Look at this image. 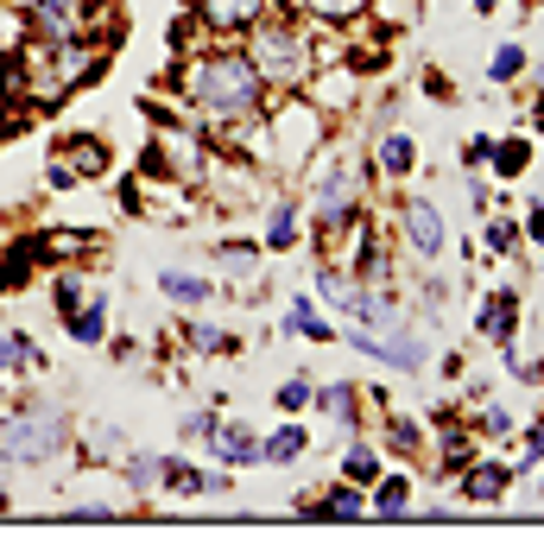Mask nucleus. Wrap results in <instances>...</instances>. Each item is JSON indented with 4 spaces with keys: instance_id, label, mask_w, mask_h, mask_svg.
Returning <instances> with one entry per match:
<instances>
[{
    "instance_id": "nucleus-1",
    "label": "nucleus",
    "mask_w": 544,
    "mask_h": 557,
    "mask_svg": "<svg viewBox=\"0 0 544 557\" xmlns=\"http://www.w3.org/2000/svg\"><path fill=\"white\" fill-rule=\"evenodd\" d=\"M171 89H177V114H190L203 134H222L235 121H254L272 102L260 70L247 64L240 45H197L190 58H171Z\"/></svg>"
},
{
    "instance_id": "nucleus-2",
    "label": "nucleus",
    "mask_w": 544,
    "mask_h": 557,
    "mask_svg": "<svg viewBox=\"0 0 544 557\" xmlns=\"http://www.w3.org/2000/svg\"><path fill=\"white\" fill-rule=\"evenodd\" d=\"M330 114H317V108L292 89V96H279V102H267V172L279 177H298L330 146Z\"/></svg>"
},
{
    "instance_id": "nucleus-3",
    "label": "nucleus",
    "mask_w": 544,
    "mask_h": 557,
    "mask_svg": "<svg viewBox=\"0 0 544 557\" xmlns=\"http://www.w3.org/2000/svg\"><path fill=\"white\" fill-rule=\"evenodd\" d=\"M70 450V412L51 399H26L20 412L0 418V462L13 469H45Z\"/></svg>"
},
{
    "instance_id": "nucleus-4",
    "label": "nucleus",
    "mask_w": 544,
    "mask_h": 557,
    "mask_svg": "<svg viewBox=\"0 0 544 557\" xmlns=\"http://www.w3.org/2000/svg\"><path fill=\"white\" fill-rule=\"evenodd\" d=\"M393 228H399V247H406L418 267H431L443 260V247H449V222H443V209L418 190V197H399L393 203Z\"/></svg>"
},
{
    "instance_id": "nucleus-5",
    "label": "nucleus",
    "mask_w": 544,
    "mask_h": 557,
    "mask_svg": "<svg viewBox=\"0 0 544 557\" xmlns=\"http://www.w3.org/2000/svg\"><path fill=\"white\" fill-rule=\"evenodd\" d=\"M279 0H184V13L203 26V38H215V45H235L254 20H267Z\"/></svg>"
},
{
    "instance_id": "nucleus-6",
    "label": "nucleus",
    "mask_w": 544,
    "mask_h": 557,
    "mask_svg": "<svg viewBox=\"0 0 544 557\" xmlns=\"http://www.w3.org/2000/svg\"><path fill=\"white\" fill-rule=\"evenodd\" d=\"M449 487L462 494V507H500L512 494V469H507V456H469L456 475H449Z\"/></svg>"
},
{
    "instance_id": "nucleus-7",
    "label": "nucleus",
    "mask_w": 544,
    "mask_h": 557,
    "mask_svg": "<svg viewBox=\"0 0 544 557\" xmlns=\"http://www.w3.org/2000/svg\"><path fill=\"white\" fill-rule=\"evenodd\" d=\"M228 487H235V469H209V462H190V456H165V487L159 494L209 500V494H228Z\"/></svg>"
},
{
    "instance_id": "nucleus-8",
    "label": "nucleus",
    "mask_w": 544,
    "mask_h": 557,
    "mask_svg": "<svg viewBox=\"0 0 544 557\" xmlns=\"http://www.w3.org/2000/svg\"><path fill=\"white\" fill-rule=\"evenodd\" d=\"M368 159H374V172L386 177V184H406V177L418 172V159H424V146H418V134H406V127H386V134H374Z\"/></svg>"
},
{
    "instance_id": "nucleus-9",
    "label": "nucleus",
    "mask_w": 544,
    "mask_h": 557,
    "mask_svg": "<svg viewBox=\"0 0 544 557\" xmlns=\"http://www.w3.org/2000/svg\"><path fill=\"white\" fill-rule=\"evenodd\" d=\"M209 462H222V469H260V431L247 418H222L215 437H209Z\"/></svg>"
},
{
    "instance_id": "nucleus-10",
    "label": "nucleus",
    "mask_w": 544,
    "mask_h": 557,
    "mask_svg": "<svg viewBox=\"0 0 544 557\" xmlns=\"http://www.w3.org/2000/svg\"><path fill=\"white\" fill-rule=\"evenodd\" d=\"M411 494H418V475H411V469H386V475L368 487V520H386V525L411 520Z\"/></svg>"
},
{
    "instance_id": "nucleus-11",
    "label": "nucleus",
    "mask_w": 544,
    "mask_h": 557,
    "mask_svg": "<svg viewBox=\"0 0 544 557\" xmlns=\"http://www.w3.org/2000/svg\"><path fill=\"white\" fill-rule=\"evenodd\" d=\"M475 336H481V343H500V348L519 336V285H500V292H487V298H481Z\"/></svg>"
},
{
    "instance_id": "nucleus-12",
    "label": "nucleus",
    "mask_w": 544,
    "mask_h": 557,
    "mask_svg": "<svg viewBox=\"0 0 544 557\" xmlns=\"http://www.w3.org/2000/svg\"><path fill=\"white\" fill-rule=\"evenodd\" d=\"M279 336H305V343H336L342 323H336L330 311H323V305H317L310 292H298V298L285 305V317H279Z\"/></svg>"
},
{
    "instance_id": "nucleus-13",
    "label": "nucleus",
    "mask_w": 544,
    "mask_h": 557,
    "mask_svg": "<svg viewBox=\"0 0 544 557\" xmlns=\"http://www.w3.org/2000/svg\"><path fill=\"white\" fill-rule=\"evenodd\" d=\"M361 406H368V393H361L355 381H330V386H317V393H310V412H323L342 437H348V431H361Z\"/></svg>"
},
{
    "instance_id": "nucleus-14",
    "label": "nucleus",
    "mask_w": 544,
    "mask_h": 557,
    "mask_svg": "<svg viewBox=\"0 0 544 557\" xmlns=\"http://www.w3.org/2000/svg\"><path fill=\"white\" fill-rule=\"evenodd\" d=\"M336 475H342V482H355V487H374L380 475H386V450H380L368 431H348V437H342Z\"/></svg>"
},
{
    "instance_id": "nucleus-15",
    "label": "nucleus",
    "mask_w": 544,
    "mask_h": 557,
    "mask_svg": "<svg viewBox=\"0 0 544 557\" xmlns=\"http://www.w3.org/2000/svg\"><path fill=\"white\" fill-rule=\"evenodd\" d=\"M310 450H317V431H310V424H298V418L272 424L267 437H260V462H267V469H292V462H305Z\"/></svg>"
},
{
    "instance_id": "nucleus-16",
    "label": "nucleus",
    "mask_w": 544,
    "mask_h": 557,
    "mask_svg": "<svg viewBox=\"0 0 544 557\" xmlns=\"http://www.w3.org/2000/svg\"><path fill=\"white\" fill-rule=\"evenodd\" d=\"M298 242H305V203L298 197H272L267 222H260V247L267 253H292Z\"/></svg>"
},
{
    "instance_id": "nucleus-17",
    "label": "nucleus",
    "mask_w": 544,
    "mask_h": 557,
    "mask_svg": "<svg viewBox=\"0 0 544 557\" xmlns=\"http://www.w3.org/2000/svg\"><path fill=\"white\" fill-rule=\"evenodd\" d=\"M177 336H184V348L203 361V355H240V336L222 323V317H177Z\"/></svg>"
},
{
    "instance_id": "nucleus-18",
    "label": "nucleus",
    "mask_w": 544,
    "mask_h": 557,
    "mask_svg": "<svg viewBox=\"0 0 544 557\" xmlns=\"http://www.w3.org/2000/svg\"><path fill=\"white\" fill-rule=\"evenodd\" d=\"M305 520H368V487H355V482H330L317 500H305Z\"/></svg>"
},
{
    "instance_id": "nucleus-19",
    "label": "nucleus",
    "mask_w": 544,
    "mask_h": 557,
    "mask_svg": "<svg viewBox=\"0 0 544 557\" xmlns=\"http://www.w3.org/2000/svg\"><path fill=\"white\" fill-rule=\"evenodd\" d=\"M51 152H58V159H64L70 172L83 177V184H89V177H108V159H114L102 134H64Z\"/></svg>"
},
{
    "instance_id": "nucleus-20",
    "label": "nucleus",
    "mask_w": 544,
    "mask_h": 557,
    "mask_svg": "<svg viewBox=\"0 0 544 557\" xmlns=\"http://www.w3.org/2000/svg\"><path fill=\"white\" fill-rule=\"evenodd\" d=\"M121 456H127V431L89 418V424H83V444H76V462H83V469H108V462H121Z\"/></svg>"
},
{
    "instance_id": "nucleus-21",
    "label": "nucleus",
    "mask_w": 544,
    "mask_h": 557,
    "mask_svg": "<svg viewBox=\"0 0 544 557\" xmlns=\"http://www.w3.org/2000/svg\"><path fill=\"white\" fill-rule=\"evenodd\" d=\"M64 330H70V343H83V348L108 343V285H96L76 311H64Z\"/></svg>"
},
{
    "instance_id": "nucleus-22",
    "label": "nucleus",
    "mask_w": 544,
    "mask_h": 557,
    "mask_svg": "<svg viewBox=\"0 0 544 557\" xmlns=\"http://www.w3.org/2000/svg\"><path fill=\"white\" fill-rule=\"evenodd\" d=\"M114 475L127 482V494H134V500H152V494L165 487V456H152V450H127L121 462H114Z\"/></svg>"
},
{
    "instance_id": "nucleus-23",
    "label": "nucleus",
    "mask_w": 544,
    "mask_h": 557,
    "mask_svg": "<svg viewBox=\"0 0 544 557\" xmlns=\"http://www.w3.org/2000/svg\"><path fill=\"white\" fill-rule=\"evenodd\" d=\"M532 152H539V134H526V127H519V134H507V139H494V152H487V172L494 177H526L532 172Z\"/></svg>"
},
{
    "instance_id": "nucleus-24",
    "label": "nucleus",
    "mask_w": 544,
    "mask_h": 557,
    "mask_svg": "<svg viewBox=\"0 0 544 557\" xmlns=\"http://www.w3.org/2000/svg\"><path fill=\"white\" fill-rule=\"evenodd\" d=\"M159 292H165L171 305H215V278L184 273V267H159Z\"/></svg>"
},
{
    "instance_id": "nucleus-25",
    "label": "nucleus",
    "mask_w": 544,
    "mask_h": 557,
    "mask_svg": "<svg viewBox=\"0 0 544 557\" xmlns=\"http://www.w3.org/2000/svg\"><path fill=\"white\" fill-rule=\"evenodd\" d=\"M532 70V51H526V38H500L494 51H487V89H507Z\"/></svg>"
},
{
    "instance_id": "nucleus-26",
    "label": "nucleus",
    "mask_w": 544,
    "mask_h": 557,
    "mask_svg": "<svg viewBox=\"0 0 544 557\" xmlns=\"http://www.w3.org/2000/svg\"><path fill=\"white\" fill-rule=\"evenodd\" d=\"M469 431H475V437H487V444H512V437H519V412H512V406H500V399L487 393V399L475 406V418H469Z\"/></svg>"
},
{
    "instance_id": "nucleus-27",
    "label": "nucleus",
    "mask_w": 544,
    "mask_h": 557,
    "mask_svg": "<svg viewBox=\"0 0 544 557\" xmlns=\"http://www.w3.org/2000/svg\"><path fill=\"white\" fill-rule=\"evenodd\" d=\"M519 247H526L519 222H512V215H500V209H487V235H481V253H487V260H512Z\"/></svg>"
},
{
    "instance_id": "nucleus-28",
    "label": "nucleus",
    "mask_w": 544,
    "mask_h": 557,
    "mask_svg": "<svg viewBox=\"0 0 544 557\" xmlns=\"http://www.w3.org/2000/svg\"><path fill=\"white\" fill-rule=\"evenodd\" d=\"M544 462V412L532 418V424H519V456H507L512 482H532V469Z\"/></svg>"
},
{
    "instance_id": "nucleus-29",
    "label": "nucleus",
    "mask_w": 544,
    "mask_h": 557,
    "mask_svg": "<svg viewBox=\"0 0 544 557\" xmlns=\"http://www.w3.org/2000/svg\"><path fill=\"white\" fill-rule=\"evenodd\" d=\"M386 418V444L380 450L386 456H424V431L431 424H418V418H393V412H380Z\"/></svg>"
},
{
    "instance_id": "nucleus-30",
    "label": "nucleus",
    "mask_w": 544,
    "mask_h": 557,
    "mask_svg": "<svg viewBox=\"0 0 544 557\" xmlns=\"http://www.w3.org/2000/svg\"><path fill=\"white\" fill-rule=\"evenodd\" d=\"M418 7L424 0H368V20H374L380 33H406L411 20H418Z\"/></svg>"
},
{
    "instance_id": "nucleus-31",
    "label": "nucleus",
    "mask_w": 544,
    "mask_h": 557,
    "mask_svg": "<svg viewBox=\"0 0 544 557\" xmlns=\"http://www.w3.org/2000/svg\"><path fill=\"white\" fill-rule=\"evenodd\" d=\"M89 292H96V285H89V273H76V267H64V273L51 278V305H58V317H64V311H76V305H83Z\"/></svg>"
},
{
    "instance_id": "nucleus-32",
    "label": "nucleus",
    "mask_w": 544,
    "mask_h": 557,
    "mask_svg": "<svg viewBox=\"0 0 544 557\" xmlns=\"http://www.w3.org/2000/svg\"><path fill=\"white\" fill-rule=\"evenodd\" d=\"M310 393H317V381H310V374H292V381L272 393V406L285 418H298V412H310Z\"/></svg>"
},
{
    "instance_id": "nucleus-33",
    "label": "nucleus",
    "mask_w": 544,
    "mask_h": 557,
    "mask_svg": "<svg viewBox=\"0 0 544 557\" xmlns=\"http://www.w3.org/2000/svg\"><path fill=\"white\" fill-rule=\"evenodd\" d=\"M215 424H222V412L197 406V412H184V418H177V437H184V444H209V437H215Z\"/></svg>"
},
{
    "instance_id": "nucleus-34",
    "label": "nucleus",
    "mask_w": 544,
    "mask_h": 557,
    "mask_svg": "<svg viewBox=\"0 0 544 557\" xmlns=\"http://www.w3.org/2000/svg\"><path fill=\"white\" fill-rule=\"evenodd\" d=\"M58 520H70V525H108V520H121V507H114V500H76V507H64Z\"/></svg>"
},
{
    "instance_id": "nucleus-35",
    "label": "nucleus",
    "mask_w": 544,
    "mask_h": 557,
    "mask_svg": "<svg viewBox=\"0 0 544 557\" xmlns=\"http://www.w3.org/2000/svg\"><path fill=\"white\" fill-rule=\"evenodd\" d=\"M507 374L519 386H544V355H519V348L507 343Z\"/></svg>"
},
{
    "instance_id": "nucleus-36",
    "label": "nucleus",
    "mask_w": 544,
    "mask_h": 557,
    "mask_svg": "<svg viewBox=\"0 0 544 557\" xmlns=\"http://www.w3.org/2000/svg\"><path fill=\"white\" fill-rule=\"evenodd\" d=\"M487 152H494V134H469L462 146H456V172H487Z\"/></svg>"
},
{
    "instance_id": "nucleus-37",
    "label": "nucleus",
    "mask_w": 544,
    "mask_h": 557,
    "mask_svg": "<svg viewBox=\"0 0 544 557\" xmlns=\"http://www.w3.org/2000/svg\"><path fill=\"white\" fill-rule=\"evenodd\" d=\"M456 177H462V197H469V209H475V215H487V209H494V184H487L481 172H456Z\"/></svg>"
},
{
    "instance_id": "nucleus-38",
    "label": "nucleus",
    "mask_w": 544,
    "mask_h": 557,
    "mask_svg": "<svg viewBox=\"0 0 544 557\" xmlns=\"http://www.w3.org/2000/svg\"><path fill=\"white\" fill-rule=\"evenodd\" d=\"M519 235H526V242L544 253V190L532 197V203H526V215H519Z\"/></svg>"
},
{
    "instance_id": "nucleus-39",
    "label": "nucleus",
    "mask_w": 544,
    "mask_h": 557,
    "mask_svg": "<svg viewBox=\"0 0 544 557\" xmlns=\"http://www.w3.org/2000/svg\"><path fill=\"white\" fill-rule=\"evenodd\" d=\"M7 374H26V361H20V330L0 323V381H7Z\"/></svg>"
},
{
    "instance_id": "nucleus-40",
    "label": "nucleus",
    "mask_w": 544,
    "mask_h": 557,
    "mask_svg": "<svg viewBox=\"0 0 544 557\" xmlns=\"http://www.w3.org/2000/svg\"><path fill=\"white\" fill-rule=\"evenodd\" d=\"M45 184H51V190H76L83 177L70 172V165H64V159H58V152H51V159H45Z\"/></svg>"
},
{
    "instance_id": "nucleus-41",
    "label": "nucleus",
    "mask_w": 544,
    "mask_h": 557,
    "mask_svg": "<svg viewBox=\"0 0 544 557\" xmlns=\"http://www.w3.org/2000/svg\"><path fill=\"white\" fill-rule=\"evenodd\" d=\"M411 520H424V525H449V520H462V513H456L449 500H424V507H418Z\"/></svg>"
},
{
    "instance_id": "nucleus-42",
    "label": "nucleus",
    "mask_w": 544,
    "mask_h": 557,
    "mask_svg": "<svg viewBox=\"0 0 544 557\" xmlns=\"http://www.w3.org/2000/svg\"><path fill=\"white\" fill-rule=\"evenodd\" d=\"M443 298H449L443 278H418V305H424V311H443Z\"/></svg>"
},
{
    "instance_id": "nucleus-43",
    "label": "nucleus",
    "mask_w": 544,
    "mask_h": 557,
    "mask_svg": "<svg viewBox=\"0 0 544 557\" xmlns=\"http://www.w3.org/2000/svg\"><path fill=\"white\" fill-rule=\"evenodd\" d=\"M456 386H462V399H469V406H481V399L494 393V386L481 381V374H469V368H462V381H456Z\"/></svg>"
},
{
    "instance_id": "nucleus-44",
    "label": "nucleus",
    "mask_w": 544,
    "mask_h": 557,
    "mask_svg": "<svg viewBox=\"0 0 544 557\" xmlns=\"http://www.w3.org/2000/svg\"><path fill=\"white\" fill-rule=\"evenodd\" d=\"M418 83H424V89H431V96H437V102H449V96H456V83H449V76H443V70H424V76H418Z\"/></svg>"
},
{
    "instance_id": "nucleus-45",
    "label": "nucleus",
    "mask_w": 544,
    "mask_h": 557,
    "mask_svg": "<svg viewBox=\"0 0 544 557\" xmlns=\"http://www.w3.org/2000/svg\"><path fill=\"white\" fill-rule=\"evenodd\" d=\"M443 361V381H462V368H469V355L462 348H449V355H437Z\"/></svg>"
},
{
    "instance_id": "nucleus-46",
    "label": "nucleus",
    "mask_w": 544,
    "mask_h": 557,
    "mask_svg": "<svg viewBox=\"0 0 544 557\" xmlns=\"http://www.w3.org/2000/svg\"><path fill=\"white\" fill-rule=\"evenodd\" d=\"M469 7H475L481 20H494V13H500V7H512V0H469Z\"/></svg>"
},
{
    "instance_id": "nucleus-47",
    "label": "nucleus",
    "mask_w": 544,
    "mask_h": 557,
    "mask_svg": "<svg viewBox=\"0 0 544 557\" xmlns=\"http://www.w3.org/2000/svg\"><path fill=\"white\" fill-rule=\"evenodd\" d=\"M526 76H532V83H539V96H544V58H539V64H532V70H526Z\"/></svg>"
},
{
    "instance_id": "nucleus-48",
    "label": "nucleus",
    "mask_w": 544,
    "mask_h": 557,
    "mask_svg": "<svg viewBox=\"0 0 544 557\" xmlns=\"http://www.w3.org/2000/svg\"><path fill=\"white\" fill-rule=\"evenodd\" d=\"M532 482H539V500H544V462H539V469H532Z\"/></svg>"
}]
</instances>
